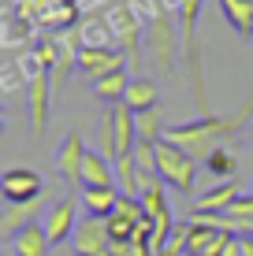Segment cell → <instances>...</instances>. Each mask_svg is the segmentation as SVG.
I'll list each match as a JSON object with an SVG mask.
<instances>
[{
    "instance_id": "10",
    "label": "cell",
    "mask_w": 253,
    "mask_h": 256,
    "mask_svg": "<svg viewBox=\"0 0 253 256\" xmlns=\"http://www.w3.org/2000/svg\"><path fill=\"white\" fill-rule=\"evenodd\" d=\"M52 74L45 70V74H38L30 86H26V108H30V130H34V138H41L45 134V126H49V108H52Z\"/></svg>"
},
{
    "instance_id": "29",
    "label": "cell",
    "mask_w": 253,
    "mask_h": 256,
    "mask_svg": "<svg viewBox=\"0 0 253 256\" xmlns=\"http://www.w3.org/2000/svg\"><path fill=\"white\" fill-rule=\"evenodd\" d=\"M108 234H112V242H134L138 238V223H130V219H123L119 212H112L108 216Z\"/></svg>"
},
{
    "instance_id": "3",
    "label": "cell",
    "mask_w": 253,
    "mask_h": 256,
    "mask_svg": "<svg viewBox=\"0 0 253 256\" xmlns=\"http://www.w3.org/2000/svg\"><path fill=\"white\" fill-rule=\"evenodd\" d=\"M156 174H160V182L168 190L190 197V193H194V182H197V160L186 148H179L175 141L164 138V141H156Z\"/></svg>"
},
{
    "instance_id": "8",
    "label": "cell",
    "mask_w": 253,
    "mask_h": 256,
    "mask_svg": "<svg viewBox=\"0 0 253 256\" xmlns=\"http://www.w3.org/2000/svg\"><path fill=\"white\" fill-rule=\"evenodd\" d=\"M78 204L82 200H75V197H64V200H56L49 212H45V219H41V226H45V234H49V242L52 245H60V242H71L75 230H78Z\"/></svg>"
},
{
    "instance_id": "24",
    "label": "cell",
    "mask_w": 253,
    "mask_h": 256,
    "mask_svg": "<svg viewBox=\"0 0 253 256\" xmlns=\"http://www.w3.org/2000/svg\"><path fill=\"white\" fill-rule=\"evenodd\" d=\"M30 223H34V204H12L4 216H0V230H4L8 242H12L23 226H30Z\"/></svg>"
},
{
    "instance_id": "18",
    "label": "cell",
    "mask_w": 253,
    "mask_h": 256,
    "mask_svg": "<svg viewBox=\"0 0 253 256\" xmlns=\"http://www.w3.org/2000/svg\"><path fill=\"white\" fill-rule=\"evenodd\" d=\"M49 249H52V242H49V234H45L41 223L23 226V230L12 238V252L15 256H49Z\"/></svg>"
},
{
    "instance_id": "2",
    "label": "cell",
    "mask_w": 253,
    "mask_h": 256,
    "mask_svg": "<svg viewBox=\"0 0 253 256\" xmlns=\"http://www.w3.org/2000/svg\"><path fill=\"white\" fill-rule=\"evenodd\" d=\"M205 0H179V26H182V60H186V74L194 86V104L208 116V93H205V67H201V41H197V15H201Z\"/></svg>"
},
{
    "instance_id": "5",
    "label": "cell",
    "mask_w": 253,
    "mask_h": 256,
    "mask_svg": "<svg viewBox=\"0 0 253 256\" xmlns=\"http://www.w3.org/2000/svg\"><path fill=\"white\" fill-rule=\"evenodd\" d=\"M38 26H34L26 15L19 12L15 4L4 8V15H0V48L8 52V56H19V52L34 48V41H38Z\"/></svg>"
},
{
    "instance_id": "26",
    "label": "cell",
    "mask_w": 253,
    "mask_h": 256,
    "mask_svg": "<svg viewBox=\"0 0 253 256\" xmlns=\"http://www.w3.org/2000/svg\"><path fill=\"white\" fill-rule=\"evenodd\" d=\"M164 134H168V126L160 122V108L138 112V141H149V145H156V141H164Z\"/></svg>"
},
{
    "instance_id": "17",
    "label": "cell",
    "mask_w": 253,
    "mask_h": 256,
    "mask_svg": "<svg viewBox=\"0 0 253 256\" xmlns=\"http://www.w3.org/2000/svg\"><path fill=\"white\" fill-rule=\"evenodd\" d=\"M82 186H116V160L90 148L86 164H82Z\"/></svg>"
},
{
    "instance_id": "21",
    "label": "cell",
    "mask_w": 253,
    "mask_h": 256,
    "mask_svg": "<svg viewBox=\"0 0 253 256\" xmlns=\"http://www.w3.org/2000/svg\"><path fill=\"white\" fill-rule=\"evenodd\" d=\"M220 12L242 38H253V0H220Z\"/></svg>"
},
{
    "instance_id": "20",
    "label": "cell",
    "mask_w": 253,
    "mask_h": 256,
    "mask_svg": "<svg viewBox=\"0 0 253 256\" xmlns=\"http://www.w3.org/2000/svg\"><path fill=\"white\" fill-rule=\"evenodd\" d=\"M127 86H130V78H127V67H123V70H116V74H104L101 82H93V96H97L101 104H108V108H116V104H123Z\"/></svg>"
},
{
    "instance_id": "28",
    "label": "cell",
    "mask_w": 253,
    "mask_h": 256,
    "mask_svg": "<svg viewBox=\"0 0 253 256\" xmlns=\"http://www.w3.org/2000/svg\"><path fill=\"white\" fill-rule=\"evenodd\" d=\"M97 152H104L108 160H116L119 148H116V116L104 112L101 116V126H97Z\"/></svg>"
},
{
    "instance_id": "25",
    "label": "cell",
    "mask_w": 253,
    "mask_h": 256,
    "mask_svg": "<svg viewBox=\"0 0 253 256\" xmlns=\"http://www.w3.org/2000/svg\"><path fill=\"white\" fill-rule=\"evenodd\" d=\"M205 167H208V178H223V182L238 174V160H234V152H231L227 145H223V148H216V152L205 160Z\"/></svg>"
},
{
    "instance_id": "16",
    "label": "cell",
    "mask_w": 253,
    "mask_h": 256,
    "mask_svg": "<svg viewBox=\"0 0 253 256\" xmlns=\"http://www.w3.org/2000/svg\"><path fill=\"white\" fill-rule=\"evenodd\" d=\"M82 208L86 216H97V219H108L119 204V186H82Z\"/></svg>"
},
{
    "instance_id": "19",
    "label": "cell",
    "mask_w": 253,
    "mask_h": 256,
    "mask_svg": "<svg viewBox=\"0 0 253 256\" xmlns=\"http://www.w3.org/2000/svg\"><path fill=\"white\" fill-rule=\"evenodd\" d=\"M123 104H127L130 112H149V108L160 104V86H156L153 78H130Z\"/></svg>"
},
{
    "instance_id": "15",
    "label": "cell",
    "mask_w": 253,
    "mask_h": 256,
    "mask_svg": "<svg viewBox=\"0 0 253 256\" xmlns=\"http://www.w3.org/2000/svg\"><path fill=\"white\" fill-rule=\"evenodd\" d=\"M75 38L82 48H116V41H112V26L104 19V12H86L82 19L75 26Z\"/></svg>"
},
{
    "instance_id": "7",
    "label": "cell",
    "mask_w": 253,
    "mask_h": 256,
    "mask_svg": "<svg viewBox=\"0 0 253 256\" xmlns=\"http://www.w3.org/2000/svg\"><path fill=\"white\" fill-rule=\"evenodd\" d=\"M145 48H149V56L160 64V70H175V15H160V19H153L145 26Z\"/></svg>"
},
{
    "instance_id": "27",
    "label": "cell",
    "mask_w": 253,
    "mask_h": 256,
    "mask_svg": "<svg viewBox=\"0 0 253 256\" xmlns=\"http://www.w3.org/2000/svg\"><path fill=\"white\" fill-rule=\"evenodd\" d=\"M116 186H119V193H134V197H142V182H138L134 156H119V160H116Z\"/></svg>"
},
{
    "instance_id": "13",
    "label": "cell",
    "mask_w": 253,
    "mask_h": 256,
    "mask_svg": "<svg viewBox=\"0 0 253 256\" xmlns=\"http://www.w3.org/2000/svg\"><path fill=\"white\" fill-rule=\"evenodd\" d=\"M194 230H190V242H186V256H223V249L231 245V230H220V226H205L197 219H190Z\"/></svg>"
},
{
    "instance_id": "23",
    "label": "cell",
    "mask_w": 253,
    "mask_h": 256,
    "mask_svg": "<svg viewBox=\"0 0 253 256\" xmlns=\"http://www.w3.org/2000/svg\"><path fill=\"white\" fill-rule=\"evenodd\" d=\"M19 90H26V74H23L19 60L8 56L4 64H0V96H4V100H12Z\"/></svg>"
},
{
    "instance_id": "14",
    "label": "cell",
    "mask_w": 253,
    "mask_h": 256,
    "mask_svg": "<svg viewBox=\"0 0 253 256\" xmlns=\"http://www.w3.org/2000/svg\"><path fill=\"white\" fill-rule=\"evenodd\" d=\"M238 197H242L238 182L227 178V182H220V186H212L208 193H201V197H194V204H190V216H208V212H216V216H227V208H231Z\"/></svg>"
},
{
    "instance_id": "11",
    "label": "cell",
    "mask_w": 253,
    "mask_h": 256,
    "mask_svg": "<svg viewBox=\"0 0 253 256\" xmlns=\"http://www.w3.org/2000/svg\"><path fill=\"white\" fill-rule=\"evenodd\" d=\"M112 245V234H108V219H97V216H86L78 223V230L71 238V249L75 256H101L104 249Z\"/></svg>"
},
{
    "instance_id": "12",
    "label": "cell",
    "mask_w": 253,
    "mask_h": 256,
    "mask_svg": "<svg viewBox=\"0 0 253 256\" xmlns=\"http://www.w3.org/2000/svg\"><path fill=\"white\" fill-rule=\"evenodd\" d=\"M123 67H127V56L119 48H82L78 52V70L90 82H101L104 74H116Z\"/></svg>"
},
{
    "instance_id": "6",
    "label": "cell",
    "mask_w": 253,
    "mask_h": 256,
    "mask_svg": "<svg viewBox=\"0 0 253 256\" xmlns=\"http://www.w3.org/2000/svg\"><path fill=\"white\" fill-rule=\"evenodd\" d=\"M45 193V178L34 167H8L0 174V197L8 204H34Z\"/></svg>"
},
{
    "instance_id": "30",
    "label": "cell",
    "mask_w": 253,
    "mask_h": 256,
    "mask_svg": "<svg viewBox=\"0 0 253 256\" xmlns=\"http://www.w3.org/2000/svg\"><path fill=\"white\" fill-rule=\"evenodd\" d=\"M238 249H242V256H253V238H249V234L238 238Z\"/></svg>"
},
{
    "instance_id": "22",
    "label": "cell",
    "mask_w": 253,
    "mask_h": 256,
    "mask_svg": "<svg viewBox=\"0 0 253 256\" xmlns=\"http://www.w3.org/2000/svg\"><path fill=\"white\" fill-rule=\"evenodd\" d=\"M227 219L234 223V234H238V238H246V234L253 238V190L242 193V197L227 208Z\"/></svg>"
},
{
    "instance_id": "1",
    "label": "cell",
    "mask_w": 253,
    "mask_h": 256,
    "mask_svg": "<svg viewBox=\"0 0 253 256\" xmlns=\"http://www.w3.org/2000/svg\"><path fill=\"white\" fill-rule=\"evenodd\" d=\"M249 116H253V90H249L246 100H242L238 112H231V116H201L194 122H182V126H168V134H164V138L175 141L179 148H186L197 164H205L216 148L231 145V141L246 130Z\"/></svg>"
},
{
    "instance_id": "9",
    "label": "cell",
    "mask_w": 253,
    "mask_h": 256,
    "mask_svg": "<svg viewBox=\"0 0 253 256\" xmlns=\"http://www.w3.org/2000/svg\"><path fill=\"white\" fill-rule=\"evenodd\" d=\"M86 138L78 134V130H71V134H64V141H60L56 148V171L60 178L67 182V186H82V164H86Z\"/></svg>"
},
{
    "instance_id": "4",
    "label": "cell",
    "mask_w": 253,
    "mask_h": 256,
    "mask_svg": "<svg viewBox=\"0 0 253 256\" xmlns=\"http://www.w3.org/2000/svg\"><path fill=\"white\" fill-rule=\"evenodd\" d=\"M104 19L112 26L116 48L127 56V64H134V60L142 56V48H145V26L138 19L134 4H130V0H112V4L104 8Z\"/></svg>"
}]
</instances>
